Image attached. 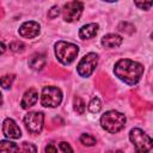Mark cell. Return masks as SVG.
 <instances>
[{
	"label": "cell",
	"instance_id": "6da1fadb",
	"mask_svg": "<svg viewBox=\"0 0 153 153\" xmlns=\"http://www.w3.org/2000/svg\"><path fill=\"white\" fill-rule=\"evenodd\" d=\"M114 72L115 75L126 84L134 85L141 79L143 74V66L129 59H121L120 61L116 62Z\"/></svg>",
	"mask_w": 153,
	"mask_h": 153
},
{
	"label": "cell",
	"instance_id": "7a4b0ae2",
	"mask_svg": "<svg viewBox=\"0 0 153 153\" xmlns=\"http://www.w3.org/2000/svg\"><path fill=\"white\" fill-rule=\"evenodd\" d=\"M126 121H127V118L123 114L115 111V110H110V111H106L104 115H102L100 126L104 130L115 134L124 127Z\"/></svg>",
	"mask_w": 153,
	"mask_h": 153
},
{
	"label": "cell",
	"instance_id": "3957f363",
	"mask_svg": "<svg viewBox=\"0 0 153 153\" xmlns=\"http://www.w3.org/2000/svg\"><path fill=\"white\" fill-rule=\"evenodd\" d=\"M78 53H79V47L73 43L59 41L55 44V55L62 65L72 63L74 61V59L76 57Z\"/></svg>",
	"mask_w": 153,
	"mask_h": 153
},
{
	"label": "cell",
	"instance_id": "277c9868",
	"mask_svg": "<svg viewBox=\"0 0 153 153\" xmlns=\"http://www.w3.org/2000/svg\"><path fill=\"white\" fill-rule=\"evenodd\" d=\"M129 139L135 147V153H148L152 148L151 136L139 128H134L129 131Z\"/></svg>",
	"mask_w": 153,
	"mask_h": 153
},
{
	"label": "cell",
	"instance_id": "5b68a950",
	"mask_svg": "<svg viewBox=\"0 0 153 153\" xmlns=\"http://www.w3.org/2000/svg\"><path fill=\"white\" fill-rule=\"evenodd\" d=\"M62 102V92L55 86H45L42 90L41 104L45 108H56Z\"/></svg>",
	"mask_w": 153,
	"mask_h": 153
},
{
	"label": "cell",
	"instance_id": "8992f818",
	"mask_svg": "<svg viewBox=\"0 0 153 153\" xmlns=\"http://www.w3.org/2000/svg\"><path fill=\"white\" fill-rule=\"evenodd\" d=\"M97 65H98V55L96 53H88L78 63V67H76L78 74L80 76L87 78L93 73Z\"/></svg>",
	"mask_w": 153,
	"mask_h": 153
},
{
	"label": "cell",
	"instance_id": "52a82bcc",
	"mask_svg": "<svg viewBox=\"0 0 153 153\" xmlns=\"http://www.w3.org/2000/svg\"><path fill=\"white\" fill-rule=\"evenodd\" d=\"M44 123V115L39 111H31L25 115L24 117V124L31 134H38L41 133Z\"/></svg>",
	"mask_w": 153,
	"mask_h": 153
},
{
	"label": "cell",
	"instance_id": "ba28073f",
	"mask_svg": "<svg viewBox=\"0 0 153 153\" xmlns=\"http://www.w3.org/2000/svg\"><path fill=\"white\" fill-rule=\"evenodd\" d=\"M84 10V5L80 1H69L67 4L63 5V10H62V16L63 19L68 23L75 22L80 18L81 13Z\"/></svg>",
	"mask_w": 153,
	"mask_h": 153
},
{
	"label": "cell",
	"instance_id": "9c48e42d",
	"mask_svg": "<svg viewBox=\"0 0 153 153\" xmlns=\"http://www.w3.org/2000/svg\"><path fill=\"white\" fill-rule=\"evenodd\" d=\"M39 24L37 22H33V20H29V22H25L20 25L19 27V35L24 38H33L36 36H38L39 33Z\"/></svg>",
	"mask_w": 153,
	"mask_h": 153
},
{
	"label": "cell",
	"instance_id": "30bf717a",
	"mask_svg": "<svg viewBox=\"0 0 153 153\" xmlns=\"http://www.w3.org/2000/svg\"><path fill=\"white\" fill-rule=\"evenodd\" d=\"M2 133L7 139H19L22 136L20 128L12 118H6L2 123Z\"/></svg>",
	"mask_w": 153,
	"mask_h": 153
},
{
	"label": "cell",
	"instance_id": "8fae6325",
	"mask_svg": "<svg viewBox=\"0 0 153 153\" xmlns=\"http://www.w3.org/2000/svg\"><path fill=\"white\" fill-rule=\"evenodd\" d=\"M37 99H38V93H37V91H36L35 88H29V90L24 93V96H23V98H22V102H20V105H22L23 109H29V108H31L32 105L36 104Z\"/></svg>",
	"mask_w": 153,
	"mask_h": 153
},
{
	"label": "cell",
	"instance_id": "7c38bea8",
	"mask_svg": "<svg viewBox=\"0 0 153 153\" xmlns=\"http://www.w3.org/2000/svg\"><path fill=\"white\" fill-rule=\"evenodd\" d=\"M98 24L96 23H90L86 24L84 26H81V29L79 30V37L81 39H90L92 37H94L98 32Z\"/></svg>",
	"mask_w": 153,
	"mask_h": 153
},
{
	"label": "cell",
	"instance_id": "4fadbf2b",
	"mask_svg": "<svg viewBox=\"0 0 153 153\" xmlns=\"http://www.w3.org/2000/svg\"><path fill=\"white\" fill-rule=\"evenodd\" d=\"M122 41H123V38L120 35H117V33H108L102 38L100 43L105 48H116V47L121 45Z\"/></svg>",
	"mask_w": 153,
	"mask_h": 153
},
{
	"label": "cell",
	"instance_id": "5bb4252c",
	"mask_svg": "<svg viewBox=\"0 0 153 153\" xmlns=\"http://www.w3.org/2000/svg\"><path fill=\"white\" fill-rule=\"evenodd\" d=\"M45 62H47L45 55H43V54H35L29 60V66L32 69H35V71H41L45 66Z\"/></svg>",
	"mask_w": 153,
	"mask_h": 153
},
{
	"label": "cell",
	"instance_id": "9a60e30c",
	"mask_svg": "<svg viewBox=\"0 0 153 153\" xmlns=\"http://www.w3.org/2000/svg\"><path fill=\"white\" fill-rule=\"evenodd\" d=\"M0 153H19V145H17L10 140H1L0 141Z\"/></svg>",
	"mask_w": 153,
	"mask_h": 153
},
{
	"label": "cell",
	"instance_id": "2e32d148",
	"mask_svg": "<svg viewBox=\"0 0 153 153\" xmlns=\"http://www.w3.org/2000/svg\"><path fill=\"white\" fill-rule=\"evenodd\" d=\"M102 109V102L98 97H94L91 99V102L88 103V111L92 114H97Z\"/></svg>",
	"mask_w": 153,
	"mask_h": 153
},
{
	"label": "cell",
	"instance_id": "e0dca14e",
	"mask_svg": "<svg viewBox=\"0 0 153 153\" xmlns=\"http://www.w3.org/2000/svg\"><path fill=\"white\" fill-rule=\"evenodd\" d=\"M19 153H37V148L33 143L24 141L19 145Z\"/></svg>",
	"mask_w": 153,
	"mask_h": 153
},
{
	"label": "cell",
	"instance_id": "ac0fdd59",
	"mask_svg": "<svg viewBox=\"0 0 153 153\" xmlns=\"http://www.w3.org/2000/svg\"><path fill=\"white\" fill-rule=\"evenodd\" d=\"M73 105H74V110L76 111V114L82 115L85 112V103L80 97H75L73 100Z\"/></svg>",
	"mask_w": 153,
	"mask_h": 153
},
{
	"label": "cell",
	"instance_id": "d6986e66",
	"mask_svg": "<svg viewBox=\"0 0 153 153\" xmlns=\"http://www.w3.org/2000/svg\"><path fill=\"white\" fill-rule=\"evenodd\" d=\"M79 140H80V142H81L84 146H87V147L96 145V139H94V136H92V135H90V134H81Z\"/></svg>",
	"mask_w": 153,
	"mask_h": 153
},
{
	"label": "cell",
	"instance_id": "ffe728a7",
	"mask_svg": "<svg viewBox=\"0 0 153 153\" xmlns=\"http://www.w3.org/2000/svg\"><path fill=\"white\" fill-rule=\"evenodd\" d=\"M13 80H14V75H12V74L11 75L10 74L4 75V76L0 78V86L2 88H10L12 82H13Z\"/></svg>",
	"mask_w": 153,
	"mask_h": 153
},
{
	"label": "cell",
	"instance_id": "44dd1931",
	"mask_svg": "<svg viewBox=\"0 0 153 153\" xmlns=\"http://www.w3.org/2000/svg\"><path fill=\"white\" fill-rule=\"evenodd\" d=\"M10 48H11V50H13L16 53H20V51L24 50V44L22 42H18L17 41V42H12L10 44Z\"/></svg>",
	"mask_w": 153,
	"mask_h": 153
},
{
	"label": "cell",
	"instance_id": "7402d4cb",
	"mask_svg": "<svg viewBox=\"0 0 153 153\" xmlns=\"http://www.w3.org/2000/svg\"><path fill=\"white\" fill-rule=\"evenodd\" d=\"M59 147H60V149H61L63 153H73V149H72L71 145L67 143V142H65V141H61V142L59 143Z\"/></svg>",
	"mask_w": 153,
	"mask_h": 153
},
{
	"label": "cell",
	"instance_id": "603a6c76",
	"mask_svg": "<svg viewBox=\"0 0 153 153\" xmlns=\"http://www.w3.org/2000/svg\"><path fill=\"white\" fill-rule=\"evenodd\" d=\"M59 13H60V8L57 6H53L48 12V17L49 18H56L59 16Z\"/></svg>",
	"mask_w": 153,
	"mask_h": 153
},
{
	"label": "cell",
	"instance_id": "cb8c5ba5",
	"mask_svg": "<svg viewBox=\"0 0 153 153\" xmlns=\"http://www.w3.org/2000/svg\"><path fill=\"white\" fill-rule=\"evenodd\" d=\"M152 1H148V2H139V1H136L135 2V5L137 6V7H140V8H145V10H148L151 6H152Z\"/></svg>",
	"mask_w": 153,
	"mask_h": 153
},
{
	"label": "cell",
	"instance_id": "d4e9b609",
	"mask_svg": "<svg viewBox=\"0 0 153 153\" xmlns=\"http://www.w3.org/2000/svg\"><path fill=\"white\" fill-rule=\"evenodd\" d=\"M45 153H57V149L54 143H48L45 147Z\"/></svg>",
	"mask_w": 153,
	"mask_h": 153
},
{
	"label": "cell",
	"instance_id": "484cf974",
	"mask_svg": "<svg viewBox=\"0 0 153 153\" xmlns=\"http://www.w3.org/2000/svg\"><path fill=\"white\" fill-rule=\"evenodd\" d=\"M5 50H6V45H5L2 42H0V55H1L2 53H5Z\"/></svg>",
	"mask_w": 153,
	"mask_h": 153
},
{
	"label": "cell",
	"instance_id": "4316f807",
	"mask_svg": "<svg viewBox=\"0 0 153 153\" xmlns=\"http://www.w3.org/2000/svg\"><path fill=\"white\" fill-rule=\"evenodd\" d=\"M106 153H123L122 151H109V152H106Z\"/></svg>",
	"mask_w": 153,
	"mask_h": 153
},
{
	"label": "cell",
	"instance_id": "83f0119b",
	"mask_svg": "<svg viewBox=\"0 0 153 153\" xmlns=\"http://www.w3.org/2000/svg\"><path fill=\"white\" fill-rule=\"evenodd\" d=\"M2 104V96H1V93H0V105Z\"/></svg>",
	"mask_w": 153,
	"mask_h": 153
}]
</instances>
